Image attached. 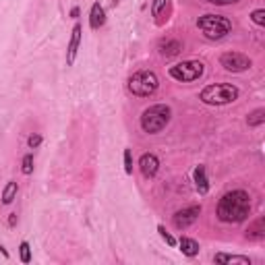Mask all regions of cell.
I'll use <instances>...</instances> for the list:
<instances>
[{
    "label": "cell",
    "instance_id": "1",
    "mask_svg": "<svg viewBox=\"0 0 265 265\" xmlns=\"http://www.w3.org/2000/svg\"><path fill=\"white\" fill-rule=\"evenodd\" d=\"M251 213V195L243 189L228 191L222 195V199L217 201L215 215L217 220L224 224H240L245 222Z\"/></svg>",
    "mask_w": 265,
    "mask_h": 265
},
{
    "label": "cell",
    "instance_id": "2",
    "mask_svg": "<svg viewBox=\"0 0 265 265\" xmlns=\"http://www.w3.org/2000/svg\"><path fill=\"white\" fill-rule=\"evenodd\" d=\"M170 118H172V108L168 106V104H154V106H149L141 112L139 124H141L143 133L158 135L168 126Z\"/></svg>",
    "mask_w": 265,
    "mask_h": 265
},
{
    "label": "cell",
    "instance_id": "3",
    "mask_svg": "<svg viewBox=\"0 0 265 265\" xmlns=\"http://www.w3.org/2000/svg\"><path fill=\"white\" fill-rule=\"evenodd\" d=\"M240 96V91L232 83H215V85H207L201 89L199 100L207 106H226V104L236 102Z\"/></svg>",
    "mask_w": 265,
    "mask_h": 265
},
{
    "label": "cell",
    "instance_id": "4",
    "mask_svg": "<svg viewBox=\"0 0 265 265\" xmlns=\"http://www.w3.org/2000/svg\"><path fill=\"white\" fill-rule=\"evenodd\" d=\"M197 27L205 33L207 40H222L232 31V21L224 15H213L207 13L197 19Z\"/></svg>",
    "mask_w": 265,
    "mask_h": 265
},
{
    "label": "cell",
    "instance_id": "5",
    "mask_svg": "<svg viewBox=\"0 0 265 265\" xmlns=\"http://www.w3.org/2000/svg\"><path fill=\"white\" fill-rule=\"evenodd\" d=\"M129 91L137 98H149L154 96L158 87H159V79L154 71H137L129 77V83H126Z\"/></svg>",
    "mask_w": 265,
    "mask_h": 265
},
{
    "label": "cell",
    "instance_id": "6",
    "mask_svg": "<svg viewBox=\"0 0 265 265\" xmlns=\"http://www.w3.org/2000/svg\"><path fill=\"white\" fill-rule=\"evenodd\" d=\"M203 73H205V64L201 60H184L168 68V75L172 79H176L178 83H193L201 79Z\"/></svg>",
    "mask_w": 265,
    "mask_h": 265
},
{
    "label": "cell",
    "instance_id": "7",
    "mask_svg": "<svg viewBox=\"0 0 265 265\" xmlns=\"http://www.w3.org/2000/svg\"><path fill=\"white\" fill-rule=\"evenodd\" d=\"M220 64L228 73H245L253 66V60L247 54H240V52H224L220 56Z\"/></svg>",
    "mask_w": 265,
    "mask_h": 265
},
{
    "label": "cell",
    "instance_id": "8",
    "mask_svg": "<svg viewBox=\"0 0 265 265\" xmlns=\"http://www.w3.org/2000/svg\"><path fill=\"white\" fill-rule=\"evenodd\" d=\"M199 215H201V205H189V207L178 210L174 215H172V224H174L176 230H184V228H189V226H193L195 222H197Z\"/></svg>",
    "mask_w": 265,
    "mask_h": 265
},
{
    "label": "cell",
    "instance_id": "9",
    "mask_svg": "<svg viewBox=\"0 0 265 265\" xmlns=\"http://www.w3.org/2000/svg\"><path fill=\"white\" fill-rule=\"evenodd\" d=\"M81 36H83L81 23H75L71 29V38H68V46H66V66H73L77 60V52H79V46H81Z\"/></svg>",
    "mask_w": 265,
    "mask_h": 265
},
{
    "label": "cell",
    "instance_id": "10",
    "mask_svg": "<svg viewBox=\"0 0 265 265\" xmlns=\"http://www.w3.org/2000/svg\"><path fill=\"white\" fill-rule=\"evenodd\" d=\"M139 170L145 178H156L159 172V158L156 154H143L139 158Z\"/></svg>",
    "mask_w": 265,
    "mask_h": 265
},
{
    "label": "cell",
    "instance_id": "11",
    "mask_svg": "<svg viewBox=\"0 0 265 265\" xmlns=\"http://www.w3.org/2000/svg\"><path fill=\"white\" fill-rule=\"evenodd\" d=\"M182 50V42L174 40V38H162L158 42V52L166 56V58H172V56H178Z\"/></svg>",
    "mask_w": 265,
    "mask_h": 265
},
{
    "label": "cell",
    "instance_id": "12",
    "mask_svg": "<svg viewBox=\"0 0 265 265\" xmlns=\"http://www.w3.org/2000/svg\"><path fill=\"white\" fill-rule=\"evenodd\" d=\"M178 251L182 253L184 257H189V259H193V257H197L199 255V251H201V247H199V243L195 238H189V236H180L178 238Z\"/></svg>",
    "mask_w": 265,
    "mask_h": 265
},
{
    "label": "cell",
    "instance_id": "13",
    "mask_svg": "<svg viewBox=\"0 0 265 265\" xmlns=\"http://www.w3.org/2000/svg\"><path fill=\"white\" fill-rule=\"evenodd\" d=\"M193 182L201 197H205L210 193V180H207V174H205V166H197L193 170Z\"/></svg>",
    "mask_w": 265,
    "mask_h": 265
},
{
    "label": "cell",
    "instance_id": "14",
    "mask_svg": "<svg viewBox=\"0 0 265 265\" xmlns=\"http://www.w3.org/2000/svg\"><path fill=\"white\" fill-rule=\"evenodd\" d=\"M104 23H106V8L100 2H94L89 10V27L98 31L100 27H104Z\"/></svg>",
    "mask_w": 265,
    "mask_h": 265
},
{
    "label": "cell",
    "instance_id": "15",
    "mask_svg": "<svg viewBox=\"0 0 265 265\" xmlns=\"http://www.w3.org/2000/svg\"><path fill=\"white\" fill-rule=\"evenodd\" d=\"M213 261L217 265H251V259L247 255H230V253H215L213 255Z\"/></svg>",
    "mask_w": 265,
    "mask_h": 265
},
{
    "label": "cell",
    "instance_id": "16",
    "mask_svg": "<svg viewBox=\"0 0 265 265\" xmlns=\"http://www.w3.org/2000/svg\"><path fill=\"white\" fill-rule=\"evenodd\" d=\"M245 236L249 240H263L265 238V220H263V217H257L253 224H249Z\"/></svg>",
    "mask_w": 265,
    "mask_h": 265
},
{
    "label": "cell",
    "instance_id": "17",
    "mask_svg": "<svg viewBox=\"0 0 265 265\" xmlns=\"http://www.w3.org/2000/svg\"><path fill=\"white\" fill-rule=\"evenodd\" d=\"M17 193H19V184L15 182V180H8L6 184H4V189H2V205H10L15 199H17Z\"/></svg>",
    "mask_w": 265,
    "mask_h": 265
},
{
    "label": "cell",
    "instance_id": "18",
    "mask_svg": "<svg viewBox=\"0 0 265 265\" xmlns=\"http://www.w3.org/2000/svg\"><path fill=\"white\" fill-rule=\"evenodd\" d=\"M263 122H265V108H257V110L249 112L247 124L251 126V129H257V126H261Z\"/></svg>",
    "mask_w": 265,
    "mask_h": 265
},
{
    "label": "cell",
    "instance_id": "19",
    "mask_svg": "<svg viewBox=\"0 0 265 265\" xmlns=\"http://www.w3.org/2000/svg\"><path fill=\"white\" fill-rule=\"evenodd\" d=\"M31 247H29V243L27 240H23V243L19 245V261L23 263V265H29L31 263Z\"/></svg>",
    "mask_w": 265,
    "mask_h": 265
},
{
    "label": "cell",
    "instance_id": "20",
    "mask_svg": "<svg viewBox=\"0 0 265 265\" xmlns=\"http://www.w3.org/2000/svg\"><path fill=\"white\" fill-rule=\"evenodd\" d=\"M158 234H159V238H162V240H164V243H166L168 247H172V249H174V247L178 245V240H176L174 236H172V234L168 232V230H166V228H164L162 224L158 226Z\"/></svg>",
    "mask_w": 265,
    "mask_h": 265
},
{
    "label": "cell",
    "instance_id": "21",
    "mask_svg": "<svg viewBox=\"0 0 265 265\" xmlns=\"http://www.w3.org/2000/svg\"><path fill=\"white\" fill-rule=\"evenodd\" d=\"M21 172L25 176L33 174V154H25V156H23V159H21Z\"/></svg>",
    "mask_w": 265,
    "mask_h": 265
},
{
    "label": "cell",
    "instance_id": "22",
    "mask_svg": "<svg viewBox=\"0 0 265 265\" xmlns=\"http://www.w3.org/2000/svg\"><path fill=\"white\" fill-rule=\"evenodd\" d=\"M251 21L259 27H265V8H255L251 13Z\"/></svg>",
    "mask_w": 265,
    "mask_h": 265
},
{
    "label": "cell",
    "instance_id": "23",
    "mask_svg": "<svg viewBox=\"0 0 265 265\" xmlns=\"http://www.w3.org/2000/svg\"><path fill=\"white\" fill-rule=\"evenodd\" d=\"M124 172H126V174H133V152H131V149H124Z\"/></svg>",
    "mask_w": 265,
    "mask_h": 265
},
{
    "label": "cell",
    "instance_id": "24",
    "mask_svg": "<svg viewBox=\"0 0 265 265\" xmlns=\"http://www.w3.org/2000/svg\"><path fill=\"white\" fill-rule=\"evenodd\" d=\"M42 141H44V137H42L40 133H33V135L27 137V147H29V149H38V147L42 145Z\"/></svg>",
    "mask_w": 265,
    "mask_h": 265
},
{
    "label": "cell",
    "instance_id": "25",
    "mask_svg": "<svg viewBox=\"0 0 265 265\" xmlns=\"http://www.w3.org/2000/svg\"><path fill=\"white\" fill-rule=\"evenodd\" d=\"M166 6V0H154V4H152V15L154 17H159V13L164 10Z\"/></svg>",
    "mask_w": 265,
    "mask_h": 265
},
{
    "label": "cell",
    "instance_id": "26",
    "mask_svg": "<svg viewBox=\"0 0 265 265\" xmlns=\"http://www.w3.org/2000/svg\"><path fill=\"white\" fill-rule=\"evenodd\" d=\"M210 4H215V6H228V4H234L238 0H207Z\"/></svg>",
    "mask_w": 265,
    "mask_h": 265
},
{
    "label": "cell",
    "instance_id": "27",
    "mask_svg": "<svg viewBox=\"0 0 265 265\" xmlns=\"http://www.w3.org/2000/svg\"><path fill=\"white\" fill-rule=\"evenodd\" d=\"M17 222H19L17 213H10V215H8V228H15V226H17Z\"/></svg>",
    "mask_w": 265,
    "mask_h": 265
},
{
    "label": "cell",
    "instance_id": "28",
    "mask_svg": "<svg viewBox=\"0 0 265 265\" xmlns=\"http://www.w3.org/2000/svg\"><path fill=\"white\" fill-rule=\"evenodd\" d=\"M0 255H2L4 259H10V255H8V251L4 249V245H2V243H0Z\"/></svg>",
    "mask_w": 265,
    "mask_h": 265
},
{
    "label": "cell",
    "instance_id": "29",
    "mask_svg": "<svg viewBox=\"0 0 265 265\" xmlns=\"http://www.w3.org/2000/svg\"><path fill=\"white\" fill-rule=\"evenodd\" d=\"M79 13H81V10H79V6H73V8H71V19H77Z\"/></svg>",
    "mask_w": 265,
    "mask_h": 265
}]
</instances>
